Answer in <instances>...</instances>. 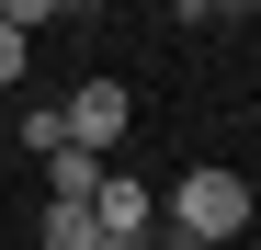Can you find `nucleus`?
Masks as SVG:
<instances>
[{
	"label": "nucleus",
	"instance_id": "nucleus-1",
	"mask_svg": "<svg viewBox=\"0 0 261 250\" xmlns=\"http://www.w3.org/2000/svg\"><path fill=\"white\" fill-rule=\"evenodd\" d=\"M239 228H250V182L239 171L204 159V171L170 182V239H182V250H216V239H239Z\"/></svg>",
	"mask_w": 261,
	"mask_h": 250
},
{
	"label": "nucleus",
	"instance_id": "nucleus-2",
	"mask_svg": "<svg viewBox=\"0 0 261 250\" xmlns=\"http://www.w3.org/2000/svg\"><path fill=\"white\" fill-rule=\"evenodd\" d=\"M57 125H68V148H80V159H102V171H114L125 125H137V114H125V80H80V91L57 103Z\"/></svg>",
	"mask_w": 261,
	"mask_h": 250
},
{
	"label": "nucleus",
	"instance_id": "nucleus-3",
	"mask_svg": "<svg viewBox=\"0 0 261 250\" xmlns=\"http://www.w3.org/2000/svg\"><path fill=\"white\" fill-rule=\"evenodd\" d=\"M91 228H102V250H148V228H159V193H148L137 171H102V193H91Z\"/></svg>",
	"mask_w": 261,
	"mask_h": 250
},
{
	"label": "nucleus",
	"instance_id": "nucleus-4",
	"mask_svg": "<svg viewBox=\"0 0 261 250\" xmlns=\"http://www.w3.org/2000/svg\"><path fill=\"white\" fill-rule=\"evenodd\" d=\"M91 193H102V159L57 148V159H46V205H91Z\"/></svg>",
	"mask_w": 261,
	"mask_h": 250
},
{
	"label": "nucleus",
	"instance_id": "nucleus-5",
	"mask_svg": "<svg viewBox=\"0 0 261 250\" xmlns=\"http://www.w3.org/2000/svg\"><path fill=\"white\" fill-rule=\"evenodd\" d=\"M34 239H46V250H102L91 205H46V216H34Z\"/></svg>",
	"mask_w": 261,
	"mask_h": 250
},
{
	"label": "nucleus",
	"instance_id": "nucleus-6",
	"mask_svg": "<svg viewBox=\"0 0 261 250\" xmlns=\"http://www.w3.org/2000/svg\"><path fill=\"white\" fill-rule=\"evenodd\" d=\"M23 148H34V159H57V148H68V125H57V103H34V114H23Z\"/></svg>",
	"mask_w": 261,
	"mask_h": 250
},
{
	"label": "nucleus",
	"instance_id": "nucleus-7",
	"mask_svg": "<svg viewBox=\"0 0 261 250\" xmlns=\"http://www.w3.org/2000/svg\"><path fill=\"white\" fill-rule=\"evenodd\" d=\"M12 80H23V34L0 23V91H12Z\"/></svg>",
	"mask_w": 261,
	"mask_h": 250
}]
</instances>
